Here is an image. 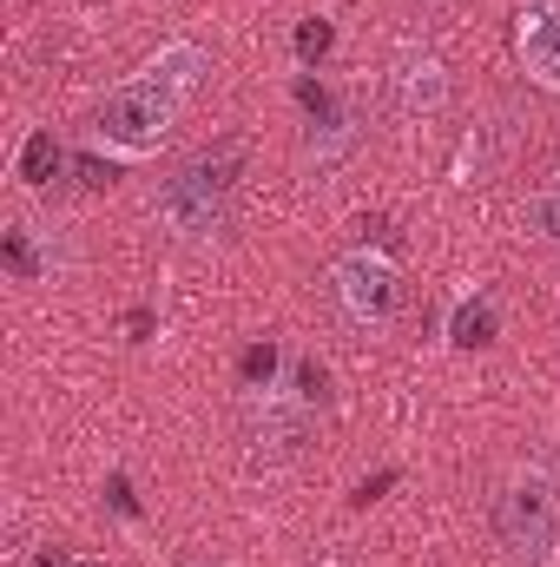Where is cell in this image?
I'll return each instance as SVG.
<instances>
[{"instance_id":"cell-1","label":"cell","mask_w":560,"mask_h":567,"mask_svg":"<svg viewBox=\"0 0 560 567\" xmlns=\"http://www.w3.org/2000/svg\"><path fill=\"white\" fill-rule=\"evenodd\" d=\"M198 73H205V53H198V47H165L158 60H145L133 80H120V86L100 100L93 133L106 145H120V152H152V145L178 126V113H185Z\"/></svg>"},{"instance_id":"cell-5","label":"cell","mask_w":560,"mask_h":567,"mask_svg":"<svg viewBox=\"0 0 560 567\" xmlns=\"http://www.w3.org/2000/svg\"><path fill=\"white\" fill-rule=\"evenodd\" d=\"M515 47L535 86L560 93V0H521L515 13Z\"/></svg>"},{"instance_id":"cell-3","label":"cell","mask_w":560,"mask_h":567,"mask_svg":"<svg viewBox=\"0 0 560 567\" xmlns=\"http://www.w3.org/2000/svg\"><path fill=\"white\" fill-rule=\"evenodd\" d=\"M495 548L501 567H560V495L541 475H521L495 502Z\"/></svg>"},{"instance_id":"cell-7","label":"cell","mask_w":560,"mask_h":567,"mask_svg":"<svg viewBox=\"0 0 560 567\" xmlns=\"http://www.w3.org/2000/svg\"><path fill=\"white\" fill-rule=\"evenodd\" d=\"M488 337H495V303H488V297L462 303V310H455V343H462V350H481Z\"/></svg>"},{"instance_id":"cell-8","label":"cell","mask_w":560,"mask_h":567,"mask_svg":"<svg viewBox=\"0 0 560 567\" xmlns=\"http://www.w3.org/2000/svg\"><path fill=\"white\" fill-rule=\"evenodd\" d=\"M20 172H27V185H46V178L60 172V145H53V133H33V140H27Z\"/></svg>"},{"instance_id":"cell-11","label":"cell","mask_w":560,"mask_h":567,"mask_svg":"<svg viewBox=\"0 0 560 567\" xmlns=\"http://www.w3.org/2000/svg\"><path fill=\"white\" fill-rule=\"evenodd\" d=\"M7 265H13V278H33L40 265H33V245H27V231H7Z\"/></svg>"},{"instance_id":"cell-12","label":"cell","mask_w":560,"mask_h":567,"mask_svg":"<svg viewBox=\"0 0 560 567\" xmlns=\"http://www.w3.org/2000/svg\"><path fill=\"white\" fill-rule=\"evenodd\" d=\"M33 567H106V561H86V555H66V548H46Z\"/></svg>"},{"instance_id":"cell-2","label":"cell","mask_w":560,"mask_h":567,"mask_svg":"<svg viewBox=\"0 0 560 567\" xmlns=\"http://www.w3.org/2000/svg\"><path fill=\"white\" fill-rule=\"evenodd\" d=\"M231 145L225 152H205L191 165H178L165 185H158V218L178 231V238H218L231 225Z\"/></svg>"},{"instance_id":"cell-4","label":"cell","mask_w":560,"mask_h":567,"mask_svg":"<svg viewBox=\"0 0 560 567\" xmlns=\"http://www.w3.org/2000/svg\"><path fill=\"white\" fill-rule=\"evenodd\" d=\"M330 290H336L343 317H350V323H370V330L396 323V310H403V271H396L383 251H350V258H336Z\"/></svg>"},{"instance_id":"cell-9","label":"cell","mask_w":560,"mask_h":567,"mask_svg":"<svg viewBox=\"0 0 560 567\" xmlns=\"http://www.w3.org/2000/svg\"><path fill=\"white\" fill-rule=\"evenodd\" d=\"M330 47H336V27L330 20H303L297 27V60H323Z\"/></svg>"},{"instance_id":"cell-6","label":"cell","mask_w":560,"mask_h":567,"mask_svg":"<svg viewBox=\"0 0 560 567\" xmlns=\"http://www.w3.org/2000/svg\"><path fill=\"white\" fill-rule=\"evenodd\" d=\"M396 106L403 113H435L442 106V60L435 53H422V47L396 53Z\"/></svg>"},{"instance_id":"cell-10","label":"cell","mask_w":560,"mask_h":567,"mask_svg":"<svg viewBox=\"0 0 560 567\" xmlns=\"http://www.w3.org/2000/svg\"><path fill=\"white\" fill-rule=\"evenodd\" d=\"M271 370H278V343H258V350L245 357V377H251V390H271Z\"/></svg>"}]
</instances>
